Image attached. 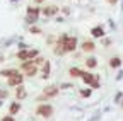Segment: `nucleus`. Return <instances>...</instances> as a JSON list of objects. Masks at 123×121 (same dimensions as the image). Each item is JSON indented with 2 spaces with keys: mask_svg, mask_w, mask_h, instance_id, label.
Here are the masks:
<instances>
[{
  "mask_svg": "<svg viewBox=\"0 0 123 121\" xmlns=\"http://www.w3.org/2000/svg\"><path fill=\"white\" fill-rule=\"evenodd\" d=\"M58 43L63 44V48H65V51H67V53H72V51H75V50H77V38H74V36L62 34V36L58 38Z\"/></svg>",
  "mask_w": 123,
  "mask_h": 121,
  "instance_id": "obj_1",
  "label": "nucleus"
},
{
  "mask_svg": "<svg viewBox=\"0 0 123 121\" xmlns=\"http://www.w3.org/2000/svg\"><path fill=\"white\" fill-rule=\"evenodd\" d=\"M80 79L84 80V84L91 85L92 89H99V85H101V79H99V75H98V73H91V72H84Z\"/></svg>",
  "mask_w": 123,
  "mask_h": 121,
  "instance_id": "obj_2",
  "label": "nucleus"
},
{
  "mask_svg": "<svg viewBox=\"0 0 123 121\" xmlns=\"http://www.w3.org/2000/svg\"><path fill=\"white\" fill-rule=\"evenodd\" d=\"M21 68H22V72L27 75V77H34V75L38 73V65L33 62V60H27V62H24Z\"/></svg>",
  "mask_w": 123,
  "mask_h": 121,
  "instance_id": "obj_3",
  "label": "nucleus"
},
{
  "mask_svg": "<svg viewBox=\"0 0 123 121\" xmlns=\"http://www.w3.org/2000/svg\"><path fill=\"white\" fill-rule=\"evenodd\" d=\"M36 114L41 116V118H50V116H53V106H51V104H46V102L39 104L38 108H36Z\"/></svg>",
  "mask_w": 123,
  "mask_h": 121,
  "instance_id": "obj_4",
  "label": "nucleus"
},
{
  "mask_svg": "<svg viewBox=\"0 0 123 121\" xmlns=\"http://www.w3.org/2000/svg\"><path fill=\"white\" fill-rule=\"evenodd\" d=\"M38 16H39V9L38 7H27V16H26V22L33 26L36 21H38Z\"/></svg>",
  "mask_w": 123,
  "mask_h": 121,
  "instance_id": "obj_5",
  "label": "nucleus"
},
{
  "mask_svg": "<svg viewBox=\"0 0 123 121\" xmlns=\"http://www.w3.org/2000/svg\"><path fill=\"white\" fill-rule=\"evenodd\" d=\"M58 89H60V87H56V85H50V87H46V89L43 90L41 99H51V97H55V96L58 94Z\"/></svg>",
  "mask_w": 123,
  "mask_h": 121,
  "instance_id": "obj_6",
  "label": "nucleus"
},
{
  "mask_svg": "<svg viewBox=\"0 0 123 121\" xmlns=\"http://www.w3.org/2000/svg\"><path fill=\"white\" fill-rule=\"evenodd\" d=\"M22 80H24V75L17 73V75H14V77H10L7 80V84H9V87H19V85H22Z\"/></svg>",
  "mask_w": 123,
  "mask_h": 121,
  "instance_id": "obj_7",
  "label": "nucleus"
},
{
  "mask_svg": "<svg viewBox=\"0 0 123 121\" xmlns=\"http://www.w3.org/2000/svg\"><path fill=\"white\" fill-rule=\"evenodd\" d=\"M58 5H48V7H44L41 12H43V16L44 17H53V16H56L58 14Z\"/></svg>",
  "mask_w": 123,
  "mask_h": 121,
  "instance_id": "obj_8",
  "label": "nucleus"
},
{
  "mask_svg": "<svg viewBox=\"0 0 123 121\" xmlns=\"http://www.w3.org/2000/svg\"><path fill=\"white\" fill-rule=\"evenodd\" d=\"M91 34H92V38L99 39V38H103V36H104V29H103L101 26H94V27L91 29Z\"/></svg>",
  "mask_w": 123,
  "mask_h": 121,
  "instance_id": "obj_9",
  "label": "nucleus"
},
{
  "mask_svg": "<svg viewBox=\"0 0 123 121\" xmlns=\"http://www.w3.org/2000/svg\"><path fill=\"white\" fill-rule=\"evenodd\" d=\"M17 73H19V70H14V68H7V70H0V75H2V77H7V79L14 77V75H17Z\"/></svg>",
  "mask_w": 123,
  "mask_h": 121,
  "instance_id": "obj_10",
  "label": "nucleus"
},
{
  "mask_svg": "<svg viewBox=\"0 0 123 121\" xmlns=\"http://www.w3.org/2000/svg\"><path fill=\"white\" fill-rule=\"evenodd\" d=\"M80 48H82L86 53H91V51H94V50H96V46H94V43H92V41H84Z\"/></svg>",
  "mask_w": 123,
  "mask_h": 121,
  "instance_id": "obj_11",
  "label": "nucleus"
},
{
  "mask_svg": "<svg viewBox=\"0 0 123 121\" xmlns=\"http://www.w3.org/2000/svg\"><path fill=\"white\" fill-rule=\"evenodd\" d=\"M26 96H27V92H26V87H24V85H19L17 89H15V97H17L19 101L24 99Z\"/></svg>",
  "mask_w": 123,
  "mask_h": 121,
  "instance_id": "obj_12",
  "label": "nucleus"
},
{
  "mask_svg": "<svg viewBox=\"0 0 123 121\" xmlns=\"http://www.w3.org/2000/svg\"><path fill=\"white\" fill-rule=\"evenodd\" d=\"M17 58L21 62H27L29 60V50H19L17 51Z\"/></svg>",
  "mask_w": 123,
  "mask_h": 121,
  "instance_id": "obj_13",
  "label": "nucleus"
},
{
  "mask_svg": "<svg viewBox=\"0 0 123 121\" xmlns=\"http://www.w3.org/2000/svg\"><path fill=\"white\" fill-rule=\"evenodd\" d=\"M110 67H111V68H120V67H121V58H118V56L110 58Z\"/></svg>",
  "mask_w": 123,
  "mask_h": 121,
  "instance_id": "obj_14",
  "label": "nucleus"
},
{
  "mask_svg": "<svg viewBox=\"0 0 123 121\" xmlns=\"http://www.w3.org/2000/svg\"><path fill=\"white\" fill-rule=\"evenodd\" d=\"M19 111H21V102H12L10 108H9V113L14 116V114H17Z\"/></svg>",
  "mask_w": 123,
  "mask_h": 121,
  "instance_id": "obj_15",
  "label": "nucleus"
},
{
  "mask_svg": "<svg viewBox=\"0 0 123 121\" xmlns=\"http://www.w3.org/2000/svg\"><path fill=\"white\" fill-rule=\"evenodd\" d=\"M82 73H84V72H82L80 68H77V67H72V68L68 70V75H70V77H74V79H75V77H82Z\"/></svg>",
  "mask_w": 123,
  "mask_h": 121,
  "instance_id": "obj_16",
  "label": "nucleus"
},
{
  "mask_svg": "<svg viewBox=\"0 0 123 121\" xmlns=\"http://www.w3.org/2000/svg\"><path fill=\"white\" fill-rule=\"evenodd\" d=\"M50 77V62L46 60L43 63V79H48Z\"/></svg>",
  "mask_w": 123,
  "mask_h": 121,
  "instance_id": "obj_17",
  "label": "nucleus"
},
{
  "mask_svg": "<svg viewBox=\"0 0 123 121\" xmlns=\"http://www.w3.org/2000/svg\"><path fill=\"white\" fill-rule=\"evenodd\" d=\"M86 65H87L89 68H94V67H98V60H96L94 56H89V58L86 60Z\"/></svg>",
  "mask_w": 123,
  "mask_h": 121,
  "instance_id": "obj_18",
  "label": "nucleus"
},
{
  "mask_svg": "<svg viewBox=\"0 0 123 121\" xmlns=\"http://www.w3.org/2000/svg\"><path fill=\"white\" fill-rule=\"evenodd\" d=\"M91 94H92L91 89H82V90H80V96H82V97H89Z\"/></svg>",
  "mask_w": 123,
  "mask_h": 121,
  "instance_id": "obj_19",
  "label": "nucleus"
},
{
  "mask_svg": "<svg viewBox=\"0 0 123 121\" xmlns=\"http://www.w3.org/2000/svg\"><path fill=\"white\" fill-rule=\"evenodd\" d=\"M29 31H31V34H39V33H41V29H39V27H36V26L33 24V26L29 27Z\"/></svg>",
  "mask_w": 123,
  "mask_h": 121,
  "instance_id": "obj_20",
  "label": "nucleus"
},
{
  "mask_svg": "<svg viewBox=\"0 0 123 121\" xmlns=\"http://www.w3.org/2000/svg\"><path fill=\"white\" fill-rule=\"evenodd\" d=\"M9 96V90L7 89H0V99H5Z\"/></svg>",
  "mask_w": 123,
  "mask_h": 121,
  "instance_id": "obj_21",
  "label": "nucleus"
},
{
  "mask_svg": "<svg viewBox=\"0 0 123 121\" xmlns=\"http://www.w3.org/2000/svg\"><path fill=\"white\" fill-rule=\"evenodd\" d=\"M121 97H123V94H121V92H118V94L115 96V102H120V101H121Z\"/></svg>",
  "mask_w": 123,
  "mask_h": 121,
  "instance_id": "obj_22",
  "label": "nucleus"
},
{
  "mask_svg": "<svg viewBox=\"0 0 123 121\" xmlns=\"http://www.w3.org/2000/svg\"><path fill=\"white\" fill-rule=\"evenodd\" d=\"M2 121H14V116L10 114V116H5V118H2Z\"/></svg>",
  "mask_w": 123,
  "mask_h": 121,
  "instance_id": "obj_23",
  "label": "nucleus"
},
{
  "mask_svg": "<svg viewBox=\"0 0 123 121\" xmlns=\"http://www.w3.org/2000/svg\"><path fill=\"white\" fill-rule=\"evenodd\" d=\"M108 4H110V5H115V4H116V0H108Z\"/></svg>",
  "mask_w": 123,
  "mask_h": 121,
  "instance_id": "obj_24",
  "label": "nucleus"
},
{
  "mask_svg": "<svg viewBox=\"0 0 123 121\" xmlns=\"http://www.w3.org/2000/svg\"><path fill=\"white\" fill-rule=\"evenodd\" d=\"M36 2H38V4H41V2H43V0H36Z\"/></svg>",
  "mask_w": 123,
  "mask_h": 121,
  "instance_id": "obj_25",
  "label": "nucleus"
},
{
  "mask_svg": "<svg viewBox=\"0 0 123 121\" xmlns=\"http://www.w3.org/2000/svg\"><path fill=\"white\" fill-rule=\"evenodd\" d=\"M10 2H19V0H10Z\"/></svg>",
  "mask_w": 123,
  "mask_h": 121,
  "instance_id": "obj_26",
  "label": "nucleus"
},
{
  "mask_svg": "<svg viewBox=\"0 0 123 121\" xmlns=\"http://www.w3.org/2000/svg\"><path fill=\"white\" fill-rule=\"evenodd\" d=\"M2 60H4V58H2V56H0V62H2Z\"/></svg>",
  "mask_w": 123,
  "mask_h": 121,
  "instance_id": "obj_27",
  "label": "nucleus"
},
{
  "mask_svg": "<svg viewBox=\"0 0 123 121\" xmlns=\"http://www.w3.org/2000/svg\"><path fill=\"white\" fill-rule=\"evenodd\" d=\"M0 106H2V99H0Z\"/></svg>",
  "mask_w": 123,
  "mask_h": 121,
  "instance_id": "obj_28",
  "label": "nucleus"
},
{
  "mask_svg": "<svg viewBox=\"0 0 123 121\" xmlns=\"http://www.w3.org/2000/svg\"><path fill=\"white\" fill-rule=\"evenodd\" d=\"M121 5H123V0H121ZM121 9H123V7H121Z\"/></svg>",
  "mask_w": 123,
  "mask_h": 121,
  "instance_id": "obj_29",
  "label": "nucleus"
},
{
  "mask_svg": "<svg viewBox=\"0 0 123 121\" xmlns=\"http://www.w3.org/2000/svg\"><path fill=\"white\" fill-rule=\"evenodd\" d=\"M121 106H123V102H121Z\"/></svg>",
  "mask_w": 123,
  "mask_h": 121,
  "instance_id": "obj_30",
  "label": "nucleus"
}]
</instances>
